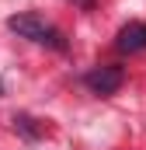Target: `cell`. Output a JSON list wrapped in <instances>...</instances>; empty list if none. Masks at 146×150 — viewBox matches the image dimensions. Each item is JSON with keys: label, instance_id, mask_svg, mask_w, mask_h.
<instances>
[{"label": "cell", "instance_id": "cell-1", "mask_svg": "<svg viewBox=\"0 0 146 150\" xmlns=\"http://www.w3.org/2000/svg\"><path fill=\"white\" fill-rule=\"evenodd\" d=\"M7 28H11L18 38H28V42H38V45H49V49H56V52H66V49H70L66 38H63V32L52 28L45 18H38L35 11L11 14V18H7Z\"/></svg>", "mask_w": 146, "mask_h": 150}, {"label": "cell", "instance_id": "cell-2", "mask_svg": "<svg viewBox=\"0 0 146 150\" xmlns=\"http://www.w3.org/2000/svg\"><path fill=\"white\" fill-rule=\"evenodd\" d=\"M84 84H87L94 94L108 98V94H115V91L125 84V70H122L118 63H105V67H94V70H87V74H84Z\"/></svg>", "mask_w": 146, "mask_h": 150}, {"label": "cell", "instance_id": "cell-3", "mask_svg": "<svg viewBox=\"0 0 146 150\" xmlns=\"http://www.w3.org/2000/svg\"><path fill=\"white\" fill-rule=\"evenodd\" d=\"M115 49L118 52H143L146 49V21H129L118 35H115Z\"/></svg>", "mask_w": 146, "mask_h": 150}, {"label": "cell", "instance_id": "cell-4", "mask_svg": "<svg viewBox=\"0 0 146 150\" xmlns=\"http://www.w3.org/2000/svg\"><path fill=\"white\" fill-rule=\"evenodd\" d=\"M14 126H18V129H21V133H25L28 140H35L38 133H42L38 126H32V119H28V115H14Z\"/></svg>", "mask_w": 146, "mask_h": 150}, {"label": "cell", "instance_id": "cell-5", "mask_svg": "<svg viewBox=\"0 0 146 150\" xmlns=\"http://www.w3.org/2000/svg\"><path fill=\"white\" fill-rule=\"evenodd\" d=\"M77 4H80V7H94V0H77Z\"/></svg>", "mask_w": 146, "mask_h": 150}]
</instances>
